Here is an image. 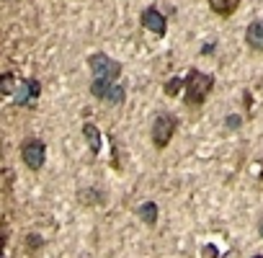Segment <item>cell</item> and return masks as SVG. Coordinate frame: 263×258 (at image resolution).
I'll list each match as a JSON object with an SVG mask.
<instances>
[{
    "label": "cell",
    "mask_w": 263,
    "mask_h": 258,
    "mask_svg": "<svg viewBox=\"0 0 263 258\" xmlns=\"http://www.w3.org/2000/svg\"><path fill=\"white\" fill-rule=\"evenodd\" d=\"M258 235H260V237H263V217H260V219H258Z\"/></svg>",
    "instance_id": "cell-17"
},
{
    "label": "cell",
    "mask_w": 263,
    "mask_h": 258,
    "mask_svg": "<svg viewBox=\"0 0 263 258\" xmlns=\"http://www.w3.org/2000/svg\"><path fill=\"white\" fill-rule=\"evenodd\" d=\"M212 49H214V44H204L201 47V54H212Z\"/></svg>",
    "instance_id": "cell-16"
},
{
    "label": "cell",
    "mask_w": 263,
    "mask_h": 258,
    "mask_svg": "<svg viewBox=\"0 0 263 258\" xmlns=\"http://www.w3.org/2000/svg\"><path fill=\"white\" fill-rule=\"evenodd\" d=\"M137 214H140V219H142L147 227H155V225H158V204H155V201H142L140 209H137Z\"/></svg>",
    "instance_id": "cell-11"
},
{
    "label": "cell",
    "mask_w": 263,
    "mask_h": 258,
    "mask_svg": "<svg viewBox=\"0 0 263 258\" xmlns=\"http://www.w3.org/2000/svg\"><path fill=\"white\" fill-rule=\"evenodd\" d=\"M245 44L253 52H263V19H255L253 24H248V29H245Z\"/></svg>",
    "instance_id": "cell-8"
},
{
    "label": "cell",
    "mask_w": 263,
    "mask_h": 258,
    "mask_svg": "<svg viewBox=\"0 0 263 258\" xmlns=\"http://www.w3.org/2000/svg\"><path fill=\"white\" fill-rule=\"evenodd\" d=\"M206 3H209V8H212L217 16H222V19L232 16V13L240 8V0H206Z\"/></svg>",
    "instance_id": "cell-10"
},
{
    "label": "cell",
    "mask_w": 263,
    "mask_h": 258,
    "mask_svg": "<svg viewBox=\"0 0 263 258\" xmlns=\"http://www.w3.org/2000/svg\"><path fill=\"white\" fill-rule=\"evenodd\" d=\"M42 245H44V237L42 235H36V232H29L26 235V248L29 250H39Z\"/></svg>",
    "instance_id": "cell-13"
},
{
    "label": "cell",
    "mask_w": 263,
    "mask_h": 258,
    "mask_svg": "<svg viewBox=\"0 0 263 258\" xmlns=\"http://www.w3.org/2000/svg\"><path fill=\"white\" fill-rule=\"evenodd\" d=\"M90 93H93V98L106 101V103H111V106H121V103L126 101V88H124L121 83L108 80V78H93Z\"/></svg>",
    "instance_id": "cell-3"
},
{
    "label": "cell",
    "mask_w": 263,
    "mask_h": 258,
    "mask_svg": "<svg viewBox=\"0 0 263 258\" xmlns=\"http://www.w3.org/2000/svg\"><path fill=\"white\" fill-rule=\"evenodd\" d=\"M21 160L29 171H42L47 163V142L39 137H26L21 142Z\"/></svg>",
    "instance_id": "cell-4"
},
{
    "label": "cell",
    "mask_w": 263,
    "mask_h": 258,
    "mask_svg": "<svg viewBox=\"0 0 263 258\" xmlns=\"http://www.w3.org/2000/svg\"><path fill=\"white\" fill-rule=\"evenodd\" d=\"M140 24H142L147 31H153L155 36H165V31H168V19H165L155 6H147V8L142 11Z\"/></svg>",
    "instance_id": "cell-7"
},
{
    "label": "cell",
    "mask_w": 263,
    "mask_h": 258,
    "mask_svg": "<svg viewBox=\"0 0 263 258\" xmlns=\"http://www.w3.org/2000/svg\"><path fill=\"white\" fill-rule=\"evenodd\" d=\"M178 116L171 114V111H160L155 119H153V126H150V140L155 145V150H165L171 145V140L176 137L178 132Z\"/></svg>",
    "instance_id": "cell-2"
},
{
    "label": "cell",
    "mask_w": 263,
    "mask_h": 258,
    "mask_svg": "<svg viewBox=\"0 0 263 258\" xmlns=\"http://www.w3.org/2000/svg\"><path fill=\"white\" fill-rule=\"evenodd\" d=\"M183 85H186V78H171V80L163 85V90H165V96H176Z\"/></svg>",
    "instance_id": "cell-12"
},
{
    "label": "cell",
    "mask_w": 263,
    "mask_h": 258,
    "mask_svg": "<svg viewBox=\"0 0 263 258\" xmlns=\"http://www.w3.org/2000/svg\"><path fill=\"white\" fill-rule=\"evenodd\" d=\"M83 137H85V142H88L90 153H93V155H98V153H101V148H103L101 129H98L93 121H85V124H83Z\"/></svg>",
    "instance_id": "cell-9"
},
{
    "label": "cell",
    "mask_w": 263,
    "mask_h": 258,
    "mask_svg": "<svg viewBox=\"0 0 263 258\" xmlns=\"http://www.w3.org/2000/svg\"><path fill=\"white\" fill-rule=\"evenodd\" d=\"M224 124H227V129L237 132V129L242 126V116H237V114H230V116H224Z\"/></svg>",
    "instance_id": "cell-14"
},
{
    "label": "cell",
    "mask_w": 263,
    "mask_h": 258,
    "mask_svg": "<svg viewBox=\"0 0 263 258\" xmlns=\"http://www.w3.org/2000/svg\"><path fill=\"white\" fill-rule=\"evenodd\" d=\"M88 67L93 72V78H108V80H116L121 75V62L108 57L106 52H93L88 57Z\"/></svg>",
    "instance_id": "cell-5"
},
{
    "label": "cell",
    "mask_w": 263,
    "mask_h": 258,
    "mask_svg": "<svg viewBox=\"0 0 263 258\" xmlns=\"http://www.w3.org/2000/svg\"><path fill=\"white\" fill-rule=\"evenodd\" d=\"M42 96V83L36 78H21L16 83V90H13V101L16 106H24V108H31Z\"/></svg>",
    "instance_id": "cell-6"
},
{
    "label": "cell",
    "mask_w": 263,
    "mask_h": 258,
    "mask_svg": "<svg viewBox=\"0 0 263 258\" xmlns=\"http://www.w3.org/2000/svg\"><path fill=\"white\" fill-rule=\"evenodd\" d=\"M3 93H6V96L13 93V72H6V75H3Z\"/></svg>",
    "instance_id": "cell-15"
},
{
    "label": "cell",
    "mask_w": 263,
    "mask_h": 258,
    "mask_svg": "<svg viewBox=\"0 0 263 258\" xmlns=\"http://www.w3.org/2000/svg\"><path fill=\"white\" fill-rule=\"evenodd\" d=\"M250 258H263V253H255V255H250Z\"/></svg>",
    "instance_id": "cell-18"
},
{
    "label": "cell",
    "mask_w": 263,
    "mask_h": 258,
    "mask_svg": "<svg viewBox=\"0 0 263 258\" xmlns=\"http://www.w3.org/2000/svg\"><path fill=\"white\" fill-rule=\"evenodd\" d=\"M212 90H214V75L201 72V70H189L186 85H183V101H186V106L199 108L209 98Z\"/></svg>",
    "instance_id": "cell-1"
}]
</instances>
